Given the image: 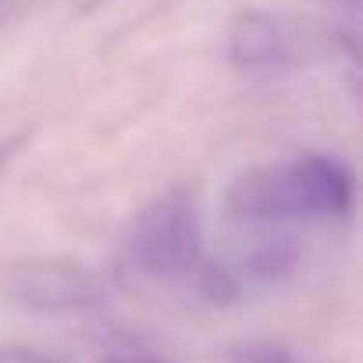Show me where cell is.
I'll return each mask as SVG.
<instances>
[{"instance_id":"1","label":"cell","mask_w":363,"mask_h":363,"mask_svg":"<svg viewBox=\"0 0 363 363\" xmlns=\"http://www.w3.org/2000/svg\"><path fill=\"white\" fill-rule=\"evenodd\" d=\"M356 196L352 171L324 153L260 164L228 186V214L242 225H289L345 218Z\"/></svg>"},{"instance_id":"2","label":"cell","mask_w":363,"mask_h":363,"mask_svg":"<svg viewBox=\"0 0 363 363\" xmlns=\"http://www.w3.org/2000/svg\"><path fill=\"white\" fill-rule=\"evenodd\" d=\"M128 253L150 278H186L203 260V221L189 186L153 196L132 221Z\"/></svg>"},{"instance_id":"3","label":"cell","mask_w":363,"mask_h":363,"mask_svg":"<svg viewBox=\"0 0 363 363\" xmlns=\"http://www.w3.org/2000/svg\"><path fill=\"white\" fill-rule=\"evenodd\" d=\"M0 296L47 317L89 313L111 299L107 281L93 267L65 257H22L0 264Z\"/></svg>"},{"instance_id":"4","label":"cell","mask_w":363,"mask_h":363,"mask_svg":"<svg viewBox=\"0 0 363 363\" xmlns=\"http://www.w3.org/2000/svg\"><path fill=\"white\" fill-rule=\"evenodd\" d=\"M338 43V33L324 36L317 26H289L285 15L274 11H239L228 26V65L242 75H274L285 68H296L306 61L310 50H324L328 43Z\"/></svg>"},{"instance_id":"5","label":"cell","mask_w":363,"mask_h":363,"mask_svg":"<svg viewBox=\"0 0 363 363\" xmlns=\"http://www.w3.org/2000/svg\"><path fill=\"white\" fill-rule=\"evenodd\" d=\"M296 264H299V242H296L292 235H267V239H260V242L246 253L239 278H242V281L253 278V281H264V285H267V281L289 278V274L296 271Z\"/></svg>"},{"instance_id":"6","label":"cell","mask_w":363,"mask_h":363,"mask_svg":"<svg viewBox=\"0 0 363 363\" xmlns=\"http://www.w3.org/2000/svg\"><path fill=\"white\" fill-rule=\"evenodd\" d=\"M196 285H200V296L214 306H232L239 296H242V278L232 264H221V260H200L196 267Z\"/></svg>"},{"instance_id":"7","label":"cell","mask_w":363,"mask_h":363,"mask_svg":"<svg viewBox=\"0 0 363 363\" xmlns=\"http://www.w3.org/2000/svg\"><path fill=\"white\" fill-rule=\"evenodd\" d=\"M228 363H296V356L271 338H253V342H239L228 349Z\"/></svg>"},{"instance_id":"8","label":"cell","mask_w":363,"mask_h":363,"mask_svg":"<svg viewBox=\"0 0 363 363\" xmlns=\"http://www.w3.org/2000/svg\"><path fill=\"white\" fill-rule=\"evenodd\" d=\"M0 363H61L50 352H40L33 345H18V342H0Z\"/></svg>"},{"instance_id":"9","label":"cell","mask_w":363,"mask_h":363,"mask_svg":"<svg viewBox=\"0 0 363 363\" xmlns=\"http://www.w3.org/2000/svg\"><path fill=\"white\" fill-rule=\"evenodd\" d=\"M104 363H164V359L146 356V352H118V356H107Z\"/></svg>"}]
</instances>
